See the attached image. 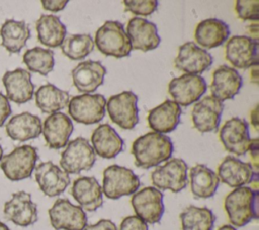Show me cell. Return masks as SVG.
Wrapping results in <instances>:
<instances>
[{
  "label": "cell",
  "mask_w": 259,
  "mask_h": 230,
  "mask_svg": "<svg viewBox=\"0 0 259 230\" xmlns=\"http://www.w3.org/2000/svg\"><path fill=\"white\" fill-rule=\"evenodd\" d=\"M220 140L224 148L238 156L248 152L250 135L248 123L244 119L232 118L228 120L220 130Z\"/></svg>",
  "instance_id": "9a60e30c"
},
{
  "label": "cell",
  "mask_w": 259,
  "mask_h": 230,
  "mask_svg": "<svg viewBox=\"0 0 259 230\" xmlns=\"http://www.w3.org/2000/svg\"><path fill=\"white\" fill-rule=\"evenodd\" d=\"M93 42L101 54L117 59L128 56L133 50L122 23L116 20L105 21L96 30Z\"/></svg>",
  "instance_id": "3957f363"
},
{
  "label": "cell",
  "mask_w": 259,
  "mask_h": 230,
  "mask_svg": "<svg viewBox=\"0 0 259 230\" xmlns=\"http://www.w3.org/2000/svg\"><path fill=\"white\" fill-rule=\"evenodd\" d=\"M34 169L38 187L48 197L60 196L71 182L69 174L52 161L41 162Z\"/></svg>",
  "instance_id": "d6986e66"
},
{
  "label": "cell",
  "mask_w": 259,
  "mask_h": 230,
  "mask_svg": "<svg viewBox=\"0 0 259 230\" xmlns=\"http://www.w3.org/2000/svg\"><path fill=\"white\" fill-rule=\"evenodd\" d=\"M2 156H3V150H2V147H1V145H0V160H1Z\"/></svg>",
  "instance_id": "681fc988"
},
{
  "label": "cell",
  "mask_w": 259,
  "mask_h": 230,
  "mask_svg": "<svg viewBox=\"0 0 259 230\" xmlns=\"http://www.w3.org/2000/svg\"><path fill=\"white\" fill-rule=\"evenodd\" d=\"M168 91L179 106H188L199 98L206 91V82L200 75L183 74L173 78L169 85Z\"/></svg>",
  "instance_id": "7c38bea8"
},
{
  "label": "cell",
  "mask_w": 259,
  "mask_h": 230,
  "mask_svg": "<svg viewBox=\"0 0 259 230\" xmlns=\"http://www.w3.org/2000/svg\"><path fill=\"white\" fill-rule=\"evenodd\" d=\"M258 108H259V106L256 105L255 108L251 112V123H252L253 127L255 128V130H257V131H258Z\"/></svg>",
  "instance_id": "ee69618b"
},
{
  "label": "cell",
  "mask_w": 259,
  "mask_h": 230,
  "mask_svg": "<svg viewBox=\"0 0 259 230\" xmlns=\"http://www.w3.org/2000/svg\"><path fill=\"white\" fill-rule=\"evenodd\" d=\"M181 112V107L175 101L166 99L149 111L147 118L149 127L156 133H170L178 126Z\"/></svg>",
  "instance_id": "4316f807"
},
{
  "label": "cell",
  "mask_w": 259,
  "mask_h": 230,
  "mask_svg": "<svg viewBox=\"0 0 259 230\" xmlns=\"http://www.w3.org/2000/svg\"><path fill=\"white\" fill-rule=\"evenodd\" d=\"M0 230H9V228L2 222H0Z\"/></svg>",
  "instance_id": "c3c4849f"
},
{
  "label": "cell",
  "mask_w": 259,
  "mask_h": 230,
  "mask_svg": "<svg viewBox=\"0 0 259 230\" xmlns=\"http://www.w3.org/2000/svg\"><path fill=\"white\" fill-rule=\"evenodd\" d=\"M110 120L124 130H131L139 123L138 96L133 91H122L106 100Z\"/></svg>",
  "instance_id": "ba28073f"
},
{
  "label": "cell",
  "mask_w": 259,
  "mask_h": 230,
  "mask_svg": "<svg viewBox=\"0 0 259 230\" xmlns=\"http://www.w3.org/2000/svg\"><path fill=\"white\" fill-rule=\"evenodd\" d=\"M250 76H251V81H252L253 83L257 84V83H258V64L251 67Z\"/></svg>",
  "instance_id": "bcb514c9"
},
{
  "label": "cell",
  "mask_w": 259,
  "mask_h": 230,
  "mask_svg": "<svg viewBox=\"0 0 259 230\" xmlns=\"http://www.w3.org/2000/svg\"><path fill=\"white\" fill-rule=\"evenodd\" d=\"M36 106L45 113H55L65 108L70 100L68 91L62 90L54 84L41 85L34 93Z\"/></svg>",
  "instance_id": "d6a6232c"
},
{
  "label": "cell",
  "mask_w": 259,
  "mask_h": 230,
  "mask_svg": "<svg viewBox=\"0 0 259 230\" xmlns=\"http://www.w3.org/2000/svg\"><path fill=\"white\" fill-rule=\"evenodd\" d=\"M63 54L71 60H82L94 49V42L90 34H69L60 46Z\"/></svg>",
  "instance_id": "d590c367"
},
{
  "label": "cell",
  "mask_w": 259,
  "mask_h": 230,
  "mask_svg": "<svg viewBox=\"0 0 259 230\" xmlns=\"http://www.w3.org/2000/svg\"><path fill=\"white\" fill-rule=\"evenodd\" d=\"M171 139L160 133L149 132L136 139L132 146L135 164L144 169L158 166L171 158L173 153Z\"/></svg>",
  "instance_id": "6da1fadb"
},
{
  "label": "cell",
  "mask_w": 259,
  "mask_h": 230,
  "mask_svg": "<svg viewBox=\"0 0 259 230\" xmlns=\"http://www.w3.org/2000/svg\"><path fill=\"white\" fill-rule=\"evenodd\" d=\"M248 28H250V29L248 30L249 33H250V36H249V37H251V39L257 41V40H258V24H257V22L251 24Z\"/></svg>",
  "instance_id": "f6af8a7d"
},
{
  "label": "cell",
  "mask_w": 259,
  "mask_h": 230,
  "mask_svg": "<svg viewBox=\"0 0 259 230\" xmlns=\"http://www.w3.org/2000/svg\"><path fill=\"white\" fill-rule=\"evenodd\" d=\"M154 187L159 190L179 193L187 185V164L181 158H170L163 165H158L151 173Z\"/></svg>",
  "instance_id": "52a82bcc"
},
{
  "label": "cell",
  "mask_w": 259,
  "mask_h": 230,
  "mask_svg": "<svg viewBox=\"0 0 259 230\" xmlns=\"http://www.w3.org/2000/svg\"><path fill=\"white\" fill-rule=\"evenodd\" d=\"M217 230H237V229L234 226H232V225H224V226L220 227Z\"/></svg>",
  "instance_id": "7dc6e473"
},
{
  "label": "cell",
  "mask_w": 259,
  "mask_h": 230,
  "mask_svg": "<svg viewBox=\"0 0 259 230\" xmlns=\"http://www.w3.org/2000/svg\"><path fill=\"white\" fill-rule=\"evenodd\" d=\"M230 35L229 25L218 18L200 21L194 30V40L201 49H213L222 46Z\"/></svg>",
  "instance_id": "484cf974"
},
{
  "label": "cell",
  "mask_w": 259,
  "mask_h": 230,
  "mask_svg": "<svg viewBox=\"0 0 259 230\" xmlns=\"http://www.w3.org/2000/svg\"><path fill=\"white\" fill-rule=\"evenodd\" d=\"M73 131L74 126L72 120L61 111L50 114L45 120L41 129L47 145L52 149L65 147Z\"/></svg>",
  "instance_id": "603a6c76"
},
{
  "label": "cell",
  "mask_w": 259,
  "mask_h": 230,
  "mask_svg": "<svg viewBox=\"0 0 259 230\" xmlns=\"http://www.w3.org/2000/svg\"><path fill=\"white\" fill-rule=\"evenodd\" d=\"M224 208L232 226L243 227L258 218V190L249 186L234 188L226 197Z\"/></svg>",
  "instance_id": "7a4b0ae2"
},
{
  "label": "cell",
  "mask_w": 259,
  "mask_h": 230,
  "mask_svg": "<svg viewBox=\"0 0 259 230\" xmlns=\"http://www.w3.org/2000/svg\"><path fill=\"white\" fill-rule=\"evenodd\" d=\"M163 194L154 186H147L136 191L131 200L136 216L147 224L159 223L164 214Z\"/></svg>",
  "instance_id": "30bf717a"
},
{
  "label": "cell",
  "mask_w": 259,
  "mask_h": 230,
  "mask_svg": "<svg viewBox=\"0 0 259 230\" xmlns=\"http://www.w3.org/2000/svg\"><path fill=\"white\" fill-rule=\"evenodd\" d=\"M37 159L38 155L35 147L22 145L2 156L0 167L9 180L18 181L30 177Z\"/></svg>",
  "instance_id": "5b68a950"
},
{
  "label": "cell",
  "mask_w": 259,
  "mask_h": 230,
  "mask_svg": "<svg viewBox=\"0 0 259 230\" xmlns=\"http://www.w3.org/2000/svg\"><path fill=\"white\" fill-rule=\"evenodd\" d=\"M211 64V55L198 47L194 42H187L181 45L174 60L175 68L185 74L199 75L207 70Z\"/></svg>",
  "instance_id": "2e32d148"
},
{
  "label": "cell",
  "mask_w": 259,
  "mask_h": 230,
  "mask_svg": "<svg viewBox=\"0 0 259 230\" xmlns=\"http://www.w3.org/2000/svg\"><path fill=\"white\" fill-rule=\"evenodd\" d=\"M83 230H117L115 224L108 219H101L92 225H86Z\"/></svg>",
  "instance_id": "b9f144b4"
},
{
  "label": "cell",
  "mask_w": 259,
  "mask_h": 230,
  "mask_svg": "<svg viewBox=\"0 0 259 230\" xmlns=\"http://www.w3.org/2000/svg\"><path fill=\"white\" fill-rule=\"evenodd\" d=\"M2 83L6 90L7 99L15 103H25L34 94V85L31 82V75L27 70L16 68L6 71L2 77Z\"/></svg>",
  "instance_id": "44dd1931"
},
{
  "label": "cell",
  "mask_w": 259,
  "mask_h": 230,
  "mask_svg": "<svg viewBox=\"0 0 259 230\" xmlns=\"http://www.w3.org/2000/svg\"><path fill=\"white\" fill-rule=\"evenodd\" d=\"M182 230H212L215 216L205 207H186L179 215Z\"/></svg>",
  "instance_id": "836d02e7"
},
{
  "label": "cell",
  "mask_w": 259,
  "mask_h": 230,
  "mask_svg": "<svg viewBox=\"0 0 259 230\" xmlns=\"http://www.w3.org/2000/svg\"><path fill=\"white\" fill-rule=\"evenodd\" d=\"M190 189L197 199L211 198L220 184L217 173L204 164H196L189 171Z\"/></svg>",
  "instance_id": "f546056e"
},
{
  "label": "cell",
  "mask_w": 259,
  "mask_h": 230,
  "mask_svg": "<svg viewBox=\"0 0 259 230\" xmlns=\"http://www.w3.org/2000/svg\"><path fill=\"white\" fill-rule=\"evenodd\" d=\"M106 74L105 67L98 61L80 62L72 70V79L75 87L84 93L94 92L104 80Z\"/></svg>",
  "instance_id": "d4e9b609"
},
{
  "label": "cell",
  "mask_w": 259,
  "mask_h": 230,
  "mask_svg": "<svg viewBox=\"0 0 259 230\" xmlns=\"http://www.w3.org/2000/svg\"><path fill=\"white\" fill-rule=\"evenodd\" d=\"M37 40L49 48L60 47L67 34L66 25L54 14H41L36 20Z\"/></svg>",
  "instance_id": "4dcf8cb0"
},
{
  "label": "cell",
  "mask_w": 259,
  "mask_h": 230,
  "mask_svg": "<svg viewBox=\"0 0 259 230\" xmlns=\"http://www.w3.org/2000/svg\"><path fill=\"white\" fill-rule=\"evenodd\" d=\"M106 99L102 94H81L69 100L68 111L71 118L84 125L100 122L105 114Z\"/></svg>",
  "instance_id": "9c48e42d"
},
{
  "label": "cell",
  "mask_w": 259,
  "mask_h": 230,
  "mask_svg": "<svg viewBox=\"0 0 259 230\" xmlns=\"http://www.w3.org/2000/svg\"><path fill=\"white\" fill-rule=\"evenodd\" d=\"M224 103L211 95L204 96L196 101L191 111L194 128L200 133L213 132L219 128Z\"/></svg>",
  "instance_id": "ac0fdd59"
},
{
  "label": "cell",
  "mask_w": 259,
  "mask_h": 230,
  "mask_svg": "<svg viewBox=\"0 0 259 230\" xmlns=\"http://www.w3.org/2000/svg\"><path fill=\"white\" fill-rule=\"evenodd\" d=\"M243 85V79L240 73L232 67L222 65L212 73L210 84L211 96L220 101L232 99L239 93Z\"/></svg>",
  "instance_id": "7402d4cb"
},
{
  "label": "cell",
  "mask_w": 259,
  "mask_h": 230,
  "mask_svg": "<svg viewBox=\"0 0 259 230\" xmlns=\"http://www.w3.org/2000/svg\"><path fill=\"white\" fill-rule=\"evenodd\" d=\"M119 230H149L148 224L138 216L125 217L119 226Z\"/></svg>",
  "instance_id": "f35d334b"
},
{
  "label": "cell",
  "mask_w": 259,
  "mask_h": 230,
  "mask_svg": "<svg viewBox=\"0 0 259 230\" xmlns=\"http://www.w3.org/2000/svg\"><path fill=\"white\" fill-rule=\"evenodd\" d=\"M68 4L67 0H42L41 5L46 10L52 12H58L63 10Z\"/></svg>",
  "instance_id": "60d3db41"
},
{
  "label": "cell",
  "mask_w": 259,
  "mask_h": 230,
  "mask_svg": "<svg viewBox=\"0 0 259 230\" xmlns=\"http://www.w3.org/2000/svg\"><path fill=\"white\" fill-rule=\"evenodd\" d=\"M258 144H259V141L257 138L255 139H251L250 140V146H249V152H250V155H251V158L253 159V164L252 166L255 168V170L257 171L258 169Z\"/></svg>",
  "instance_id": "7bdbcfd3"
},
{
  "label": "cell",
  "mask_w": 259,
  "mask_h": 230,
  "mask_svg": "<svg viewBox=\"0 0 259 230\" xmlns=\"http://www.w3.org/2000/svg\"><path fill=\"white\" fill-rule=\"evenodd\" d=\"M236 12L239 18L243 20L257 21L259 17L258 0H237L235 4Z\"/></svg>",
  "instance_id": "74e56055"
},
{
  "label": "cell",
  "mask_w": 259,
  "mask_h": 230,
  "mask_svg": "<svg viewBox=\"0 0 259 230\" xmlns=\"http://www.w3.org/2000/svg\"><path fill=\"white\" fill-rule=\"evenodd\" d=\"M96 154L83 137H78L68 142L66 149L61 154L60 165L68 174H78L81 171L89 170L94 165Z\"/></svg>",
  "instance_id": "8992f818"
},
{
  "label": "cell",
  "mask_w": 259,
  "mask_h": 230,
  "mask_svg": "<svg viewBox=\"0 0 259 230\" xmlns=\"http://www.w3.org/2000/svg\"><path fill=\"white\" fill-rule=\"evenodd\" d=\"M71 195L83 211L94 212L103 204L102 188L93 176H81L75 179Z\"/></svg>",
  "instance_id": "cb8c5ba5"
},
{
  "label": "cell",
  "mask_w": 259,
  "mask_h": 230,
  "mask_svg": "<svg viewBox=\"0 0 259 230\" xmlns=\"http://www.w3.org/2000/svg\"><path fill=\"white\" fill-rule=\"evenodd\" d=\"M225 57L235 68H251L258 64V41L246 35H234L225 46Z\"/></svg>",
  "instance_id": "4fadbf2b"
},
{
  "label": "cell",
  "mask_w": 259,
  "mask_h": 230,
  "mask_svg": "<svg viewBox=\"0 0 259 230\" xmlns=\"http://www.w3.org/2000/svg\"><path fill=\"white\" fill-rule=\"evenodd\" d=\"M140 184L139 176L124 166L113 164L103 170L102 194L110 200L134 195L138 191Z\"/></svg>",
  "instance_id": "277c9868"
},
{
  "label": "cell",
  "mask_w": 259,
  "mask_h": 230,
  "mask_svg": "<svg viewBox=\"0 0 259 230\" xmlns=\"http://www.w3.org/2000/svg\"><path fill=\"white\" fill-rule=\"evenodd\" d=\"M219 179L230 187H241L257 179V171L252 163L243 162L234 157L227 156L218 167Z\"/></svg>",
  "instance_id": "e0dca14e"
},
{
  "label": "cell",
  "mask_w": 259,
  "mask_h": 230,
  "mask_svg": "<svg viewBox=\"0 0 259 230\" xmlns=\"http://www.w3.org/2000/svg\"><path fill=\"white\" fill-rule=\"evenodd\" d=\"M11 114V107L7 97L0 92V127L4 125L6 119Z\"/></svg>",
  "instance_id": "ab89813d"
},
{
  "label": "cell",
  "mask_w": 259,
  "mask_h": 230,
  "mask_svg": "<svg viewBox=\"0 0 259 230\" xmlns=\"http://www.w3.org/2000/svg\"><path fill=\"white\" fill-rule=\"evenodd\" d=\"M124 10L136 15H150L158 8L157 0H125L123 1Z\"/></svg>",
  "instance_id": "8d00e7d4"
},
{
  "label": "cell",
  "mask_w": 259,
  "mask_h": 230,
  "mask_svg": "<svg viewBox=\"0 0 259 230\" xmlns=\"http://www.w3.org/2000/svg\"><path fill=\"white\" fill-rule=\"evenodd\" d=\"M49 217L57 230H83L87 225L86 213L68 199H58L49 210Z\"/></svg>",
  "instance_id": "8fae6325"
},
{
  "label": "cell",
  "mask_w": 259,
  "mask_h": 230,
  "mask_svg": "<svg viewBox=\"0 0 259 230\" xmlns=\"http://www.w3.org/2000/svg\"><path fill=\"white\" fill-rule=\"evenodd\" d=\"M125 32L133 50L148 52L156 49L161 43L157 25L145 18H131L127 22Z\"/></svg>",
  "instance_id": "ffe728a7"
},
{
  "label": "cell",
  "mask_w": 259,
  "mask_h": 230,
  "mask_svg": "<svg viewBox=\"0 0 259 230\" xmlns=\"http://www.w3.org/2000/svg\"><path fill=\"white\" fill-rule=\"evenodd\" d=\"M41 129L40 119L27 111L12 117L5 126L7 136L14 141L20 142L37 138L41 133Z\"/></svg>",
  "instance_id": "f1b7e54d"
},
{
  "label": "cell",
  "mask_w": 259,
  "mask_h": 230,
  "mask_svg": "<svg viewBox=\"0 0 259 230\" xmlns=\"http://www.w3.org/2000/svg\"><path fill=\"white\" fill-rule=\"evenodd\" d=\"M3 215L7 221L21 227H27L37 221V207L30 194L20 190L12 195L4 204Z\"/></svg>",
  "instance_id": "5bb4252c"
},
{
  "label": "cell",
  "mask_w": 259,
  "mask_h": 230,
  "mask_svg": "<svg viewBox=\"0 0 259 230\" xmlns=\"http://www.w3.org/2000/svg\"><path fill=\"white\" fill-rule=\"evenodd\" d=\"M22 60L28 70L44 76L53 71L55 66L54 52L50 49H44L40 47L27 50L23 54Z\"/></svg>",
  "instance_id": "e575fe53"
},
{
  "label": "cell",
  "mask_w": 259,
  "mask_h": 230,
  "mask_svg": "<svg viewBox=\"0 0 259 230\" xmlns=\"http://www.w3.org/2000/svg\"><path fill=\"white\" fill-rule=\"evenodd\" d=\"M1 45L10 53L16 54L21 51L30 36V29L23 20L6 19L0 27Z\"/></svg>",
  "instance_id": "1f68e13d"
},
{
  "label": "cell",
  "mask_w": 259,
  "mask_h": 230,
  "mask_svg": "<svg viewBox=\"0 0 259 230\" xmlns=\"http://www.w3.org/2000/svg\"><path fill=\"white\" fill-rule=\"evenodd\" d=\"M92 148L98 156L111 159L123 149V140L108 124L99 125L91 135Z\"/></svg>",
  "instance_id": "83f0119b"
}]
</instances>
